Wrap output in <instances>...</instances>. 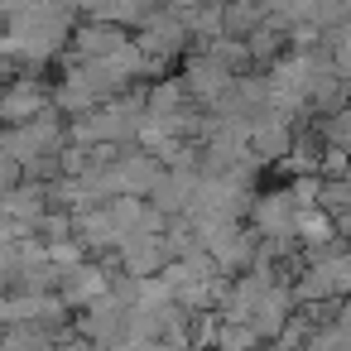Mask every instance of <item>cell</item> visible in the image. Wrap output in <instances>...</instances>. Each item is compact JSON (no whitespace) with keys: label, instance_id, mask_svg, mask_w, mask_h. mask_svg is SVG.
<instances>
[{"label":"cell","instance_id":"cell-1","mask_svg":"<svg viewBox=\"0 0 351 351\" xmlns=\"http://www.w3.org/2000/svg\"><path fill=\"white\" fill-rule=\"evenodd\" d=\"M121 44H125V34H121L111 20H92V25L77 34V53H82V58H106V53L121 49Z\"/></svg>","mask_w":351,"mask_h":351},{"label":"cell","instance_id":"cell-2","mask_svg":"<svg viewBox=\"0 0 351 351\" xmlns=\"http://www.w3.org/2000/svg\"><path fill=\"white\" fill-rule=\"evenodd\" d=\"M250 140H255V149H260V154H284V145H289L284 125H274V121H269V125H255V130H250Z\"/></svg>","mask_w":351,"mask_h":351}]
</instances>
